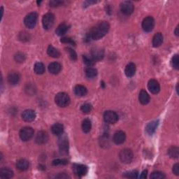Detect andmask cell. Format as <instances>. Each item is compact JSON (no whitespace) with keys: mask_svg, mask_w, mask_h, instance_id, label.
<instances>
[{"mask_svg":"<svg viewBox=\"0 0 179 179\" xmlns=\"http://www.w3.org/2000/svg\"><path fill=\"white\" fill-rule=\"evenodd\" d=\"M109 28V24L107 22L103 21L99 23L90 29V33L88 34V39L90 40V38L93 40L100 39L108 33Z\"/></svg>","mask_w":179,"mask_h":179,"instance_id":"1","label":"cell"},{"mask_svg":"<svg viewBox=\"0 0 179 179\" xmlns=\"http://www.w3.org/2000/svg\"><path fill=\"white\" fill-rule=\"evenodd\" d=\"M55 101L59 107H66L70 103V98L65 92H59L55 97Z\"/></svg>","mask_w":179,"mask_h":179,"instance_id":"2","label":"cell"},{"mask_svg":"<svg viewBox=\"0 0 179 179\" xmlns=\"http://www.w3.org/2000/svg\"><path fill=\"white\" fill-rule=\"evenodd\" d=\"M37 18L38 16L35 12H32V13L27 15L24 20V23L27 28L29 29L34 28L37 22Z\"/></svg>","mask_w":179,"mask_h":179,"instance_id":"3","label":"cell"},{"mask_svg":"<svg viewBox=\"0 0 179 179\" xmlns=\"http://www.w3.org/2000/svg\"><path fill=\"white\" fill-rule=\"evenodd\" d=\"M59 150L60 153L65 155L68 153L69 151V141L67 137L64 134H61L58 140Z\"/></svg>","mask_w":179,"mask_h":179,"instance_id":"4","label":"cell"},{"mask_svg":"<svg viewBox=\"0 0 179 179\" xmlns=\"http://www.w3.org/2000/svg\"><path fill=\"white\" fill-rule=\"evenodd\" d=\"M34 130L30 127H25L20 131V137L23 141H28L34 136Z\"/></svg>","mask_w":179,"mask_h":179,"instance_id":"5","label":"cell"},{"mask_svg":"<svg viewBox=\"0 0 179 179\" xmlns=\"http://www.w3.org/2000/svg\"><path fill=\"white\" fill-rule=\"evenodd\" d=\"M119 157L122 162L125 164H130L133 160V153L130 149H124L121 151L120 154H119Z\"/></svg>","mask_w":179,"mask_h":179,"instance_id":"6","label":"cell"},{"mask_svg":"<svg viewBox=\"0 0 179 179\" xmlns=\"http://www.w3.org/2000/svg\"><path fill=\"white\" fill-rule=\"evenodd\" d=\"M55 16L51 13H47L44 15L42 18L43 27L45 29H50L54 24Z\"/></svg>","mask_w":179,"mask_h":179,"instance_id":"7","label":"cell"},{"mask_svg":"<svg viewBox=\"0 0 179 179\" xmlns=\"http://www.w3.org/2000/svg\"><path fill=\"white\" fill-rule=\"evenodd\" d=\"M104 118L106 123L115 124L118 120V115L114 111H107L104 113Z\"/></svg>","mask_w":179,"mask_h":179,"instance_id":"8","label":"cell"},{"mask_svg":"<svg viewBox=\"0 0 179 179\" xmlns=\"http://www.w3.org/2000/svg\"><path fill=\"white\" fill-rule=\"evenodd\" d=\"M155 26V20L153 17L148 16L144 20L142 23V28L146 32H150L153 30Z\"/></svg>","mask_w":179,"mask_h":179,"instance_id":"9","label":"cell"},{"mask_svg":"<svg viewBox=\"0 0 179 179\" xmlns=\"http://www.w3.org/2000/svg\"><path fill=\"white\" fill-rule=\"evenodd\" d=\"M120 10L122 13L126 16H130L134 11V5L131 2L125 1L121 3L120 4Z\"/></svg>","mask_w":179,"mask_h":179,"instance_id":"10","label":"cell"},{"mask_svg":"<svg viewBox=\"0 0 179 179\" xmlns=\"http://www.w3.org/2000/svg\"><path fill=\"white\" fill-rule=\"evenodd\" d=\"M73 171L74 174L79 177H82L86 175L88 173V167L85 165L76 164L73 166Z\"/></svg>","mask_w":179,"mask_h":179,"instance_id":"11","label":"cell"},{"mask_svg":"<svg viewBox=\"0 0 179 179\" xmlns=\"http://www.w3.org/2000/svg\"><path fill=\"white\" fill-rule=\"evenodd\" d=\"M49 140V136L48 134L44 131H40L37 134L35 138V141L38 144H44Z\"/></svg>","mask_w":179,"mask_h":179,"instance_id":"12","label":"cell"},{"mask_svg":"<svg viewBox=\"0 0 179 179\" xmlns=\"http://www.w3.org/2000/svg\"><path fill=\"white\" fill-rule=\"evenodd\" d=\"M148 88L153 94H157L160 92V86L159 83H158L156 80L151 79L148 81Z\"/></svg>","mask_w":179,"mask_h":179,"instance_id":"13","label":"cell"},{"mask_svg":"<svg viewBox=\"0 0 179 179\" xmlns=\"http://www.w3.org/2000/svg\"><path fill=\"white\" fill-rule=\"evenodd\" d=\"M125 139H126L125 133L123 131H118L114 134L113 140L116 144H122L125 142Z\"/></svg>","mask_w":179,"mask_h":179,"instance_id":"14","label":"cell"},{"mask_svg":"<svg viewBox=\"0 0 179 179\" xmlns=\"http://www.w3.org/2000/svg\"><path fill=\"white\" fill-rule=\"evenodd\" d=\"M104 55V50L99 48H95L91 51V57L95 61H98L102 59Z\"/></svg>","mask_w":179,"mask_h":179,"instance_id":"15","label":"cell"},{"mask_svg":"<svg viewBox=\"0 0 179 179\" xmlns=\"http://www.w3.org/2000/svg\"><path fill=\"white\" fill-rule=\"evenodd\" d=\"M22 118L26 122H32L36 118V113L32 110H25V111L23 113Z\"/></svg>","mask_w":179,"mask_h":179,"instance_id":"16","label":"cell"},{"mask_svg":"<svg viewBox=\"0 0 179 179\" xmlns=\"http://www.w3.org/2000/svg\"><path fill=\"white\" fill-rule=\"evenodd\" d=\"M159 124V120H154L149 123L146 127V131L149 135H152L156 132L157 127Z\"/></svg>","mask_w":179,"mask_h":179,"instance_id":"17","label":"cell"},{"mask_svg":"<svg viewBox=\"0 0 179 179\" xmlns=\"http://www.w3.org/2000/svg\"><path fill=\"white\" fill-rule=\"evenodd\" d=\"M62 66L58 62H52L49 66V71L52 74H58L61 71Z\"/></svg>","mask_w":179,"mask_h":179,"instance_id":"18","label":"cell"},{"mask_svg":"<svg viewBox=\"0 0 179 179\" xmlns=\"http://www.w3.org/2000/svg\"><path fill=\"white\" fill-rule=\"evenodd\" d=\"M8 82L10 83L11 85H16L18 83L20 80V76L18 73L17 72H11L8 76Z\"/></svg>","mask_w":179,"mask_h":179,"instance_id":"19","label":"cell"},{"mask_svg":"<svg viewBox=\"0 0 179 179\" xmlns=\"http://www.w3.org/2000/svg\"><path fill=\"white\" fill-rule=\"evenodd\" d=\"M139 99L140 103L143 104V105H146V104H148L149 101H150V96L147 93V92L144 90H142L139 93Z\"/></svg>","mask_w":179,"mask_h":179,"instance_id":"20","label":"cell"},{"mask_svg":"<svg viewBox=\"0 0 179 179\" xmlns=\"http://www.w3.org/2000/svg\"><path fill=\"white\" fill-rule=\"evenodd\" d=\"M51 131L53 134L56 136H60L63 134L64 126L60 123H55L52 126Z\"/></svg>","mask_w":179,"mask_h":179,"instance_id":"21","label":"cell"},{"mask_svg":"<svg viewBox=\"0 0 179 179\" xmlns=\"http://www.w3.org/2000/svg\"><path fill=\"white\" fill-rule=\"evenodd\" d=\"M29 166V162L25 159H20L16 162V167L20 171H26L28 169Z\"/></svg>","mask_w":179,"mask_h":179,"instance_id":"22","label":"cell"},{"mask_svg":"<svg viewBox=\"0 0 179 179\" xmlns=\"http://www.w3.org/2000/svg\"><path fill=\"white\" fill-rule=\"evenodd\" d=\"M136 72V65L134 63H130L125 68V73L127 77H132Z\"/></svg>","mask_w":179,"mask_h":179,"instance_id":"23","label":"cell"},{"mask_svg":"<svg viewBox=\"0 0 179 179\" xmlns=\"http://www.w3.org/2000/svg\"><path fill=\"white\" fill-rule=\"evenodd\" d=\"M87 88L85 86L81 85H77L75 88H74V93H75L77 96L79 97H83L87 94Z\"/></svg>","mask_w":179,"mask_h":179,"instance_id":"24","label":"cell"},{"mask_svg":"<svg viewBox=\"0 0 179 179\" xmlns=\"http://www.w3.org/2000/svg\"><path fill=\"white\" fill-rule=\"evenodd\" d=\"M163 42V36L161 33H157L155 34L153 38V46L154 47H159Z\"/></svg>","mask_w":179,"mask_h":179,"instance_id":"25","label":"cell"},{"mask_svg":"<svg viewBox=\"0 0 179 179\" xmlns=\"http://www.w3.org/2000/svg\"><path fill=\"white\" fill-rule=\"evenodd\" d=\"M13 176V172L8 168H2L0 170V177L2 178H11Z\"/></svg>","mask_w":179,"mask_h":179,"instance_id":"26","label":"cell"},{"mask_svg":"<svg viewBox=\"0 0 179 179\" xmlns=\"http://www.w3.org/2000/svg\"><path fill=\"white\" fill-rule=\"evenodd\" d=\"M47 53L49 56L52 58H59L60 56V53L59 52L58 49L53 47L52 45H49L47 49Z\"/></svg>","mask_w":179,"mask_h":179,"instance_id":"27","label":"cell"},{"mask_svg":"<svg viewBox=\"0 0 179 179\" xmlns=\"http://www.w3.org/2000/svg\"><path fill=\"white\" fill-rule=\"evenodd\" d=\"M69 28V27L67 25H66L65 23L60 24V25L57 28L56 30H55V33L58 36L64 35V34H66V32L68 31Z\"/></svg>","mask_w":179,"mask_h":179,"instance_id":"28","label":"cell"},{"mask_svg":"<svg viewBox=\"0 0 179 179\" xmlns=\"http://www.w3.org/2000/svg\"><path fill=\"white\" fill-rule=\"evenodd\" d=\"M168 155L171 158H173V159H176L179 156L178 148L176 147V146H173V147L170 148L168 151Z\"/></svg>","mask_w":179,"mask_h":179,"instance_id":"29","label":"cell"},{"mask_svg":"<svg viewBox=\"0 0 179 179\" xmlns=\"http://www.w3.org/2000/svg\"><path fill=\"white\" fill-rule=\"evenodd\" d=\"M92 124L89 119H85L82 123V130L85 133H88L91 130Z\"/></svg>","mask_w":179,"mask_h":179,"instance_id":"30","label":"cell"},{"mask_svg":"<svg viewBox=\"0 0 179 179\" xmlns=\"http://www.w3.org/2000/svg\"><path fill=\"white\" fill-rule=\"evenodd\" d=\"M85 75L88 78H94L97 75V70L96 69L89 67L85 69Z\"/></svg>","mask_w":179,"mask_h":179,"instance_id":"31","label":"cell"},{"mask_svg":"<svg viewBox=\"0 0 179 179\" xmlns=\"http://www.w3.org/2000/svg\"><path fill=\"white\" fill-rule=\"evenodd\" d=\"M34 71L37 74H43L45 72V66L41 62H37L34 65Z\"/></svg>","mask_w":179,"mask_h":179,"instance_id":"32","label":"cell"},{"mask_svg":"<svg viewBox=\"0 0 179 179\" xmlns=\"http://www.w3.org/2000/svg\"><path fill=\"white\" fill-rule=\"evenodd\" d=\"M83 62L89 67H92L95 64V61L92 59V57H88V55H83Z\"/></svg>","mask_w":179,"mask_h":179,"instance_id":"33","label":"cell"},{"mask_svg":"<svg viewBox=\"0 0 179 179\" xmlns=\"http://www.w3.org/2000/svg\"><path fill=\"white\" fill-rule=\"evenodd\" d=\"M165 178V174L161 171H154L151 175V178L152 179H163Z\"/></svg>","mask_w":179,"mask_h":179,"instance_id":"34","label":"cell"},{"mask_svg":"<svg viewBox=\"0 0 179 179\" xmlns=\"http://www.w3.org/2000/svg\"><path fill=\"white\" fill-rule=\"evenodd\" d=\"M171 65L173 68L176 69H179V59H178V55H175L173 56L171 59Z\"/></svg>","mask_w":179,"mask_h":179,"instance_id":"35","label":"cell"},{"mask_svg":"<svg viewBox=\"0 0 179 179\" xmlns=\"http://www.w3.org/2000/svg\"><path fill=\"white\" fill-rule=\"evenodd\" d=\"M139 173L137 171H131L129 172H126L123 174L124 177L129 178H138Z\"/></svg>","mask_w":179,"mask_h":179,"instance_id":"36","label":"cell"},{"mask_svg":"<svg viewBox=\"0 0 179 179\" xmlns=\"http://www.w3.org/2000/svg\"><path fill=\"white\" fill-rule=\"evenodd\" d=\"M14 58H15V60H16V62L21 63V62H23L25 60V54H23V53H18L17 54L15 55Z\"/></svg>","mask_w":179,"mask_h":179,"instance_id":"37","label":"cell"},{"mask_svg":"<svg viewBox=\"0 0 179 179\" xmlns=\"http://www.w3.org/2000/svg\"><path fill=\"white\" fill-rule=\"evenodd\" d=\"M80 110H81V111L84 113H88L91 111L92 110V106L91 104H83L80 107Z\"/></svg>","mask_w":179,"mask_h":179,"instance_id":"38","label":"cell"},{"mask_svg":"<svg viewBox=\"0 0 179 179\" xmlns=\"http://www.w3.org/2000/svg\"><path fill=\"white\" fill-rule=\"evenodd\" d=\"M68 163V161L65 159H57L53 161L52 165L53 166H57V165H67Z\"/></svg>","mask_w":179,"mask_h":179,"instance_id":"39","label":"cell"},{"mask_svg":"<svg viewBox=\"0 0 179 179\" xmlns=\"http://www.w3.org/2000/svg\"><path fill=\"white\" fill-rule=\"evenodd\" d=\"M66 50L67 52L69 53V55L70 58L72 59V60H76L77 59L76 53L74 51L73 49H71V48H66Z\"/></svg>","mask_w":179,"mask_h":179,"instance_id":"40","label":"cell"},{"mask_svg":"<svg viewBox=\"0 0 179 179\" xmlns=\"http://www.w3.org/2000/svg\"><path fill=\"white\" fill-rule=\"evenodd\" d=\"M60 41L62 43H70L71 45H74V46H75L76 43L74 42V41L73 39H71V38H69V37H63L61 38Z\"/></svg>","mask_w":179,"mask_h":179,"instance_id":"41","label":"cell"},{"mask_svg":"<svg viewBox=\"0 0 179 179\" xmlns=\"http://www.w3.org/2000/svg\"><path fill=\"white\" fill-rule=\"evenodd\" d=\"M63 2L62 1H59V0H52V1L50 2V7H57L62 4Z\"/></svg>","mask_w":179,"mask_h":179,"instance_id":"42","label":"cell"},{"mask_svg":"<svg viewBox=\"0 0 179 179\" xmlns=\"http://www.w3.org/2000/svg\"><path fill=\"white\" fill-rule=\"evenodd\" d=\"M20 39L21 41H28L29 40V34L26 32H22L21 34H20Z\"/></svg>","mask_w":179,"mask_h":179,"instance_id":"43","label":"cell"},{"mask_svg":"<svg viewBox=\"0 0 179 179\" xmlns=\"http://www.w3.org/2000/svg\"><path fill=\"white\" fill-rule=\"evenodd\" d=\"M172 170H173V172H174V174L175 175H176V176L179 175V165L178 163L175 164L174 166H173Z\"/></svg>","mask_w":179,"mask_h":179,"instance_id":"44","label":"cell"},{"mask_svg":"<svg viewBox=\"0 0 179 179\" xmlns=\"http://www.w3.org/2000/svg\"><path fill=\"white\" fill-rule=\"evenodd\" d=\"M147 174H148V171L147 170H144V171H143V172L141 173V176H140V178H146V177H147Z\"/></svg>","mask_w":179,"mask_h":179,"instance_id":"45","label":"cell"},{"mask_svg":"<svg viewBox=\"0 0 179 179\" xmlns=\"http://www.w3.org/2000/svg\"><path fill=\"white\" fill-rule=\"evenodd\" d=\"M56 178H69L68 176L67 175H64V174H59L58 176H57Z\"/></svg>","mask_w":179,"mask_h":179,"instance_id":"46","label":"cell"},{"mask_svg":"<svg viewBox=\"0 0 179 179\" xmlns=\"http://www.w3.org/2000/svg\"><path fill=\"white\" fill-rule=\"evenodd\" d=\"M175 34L176 36H178V27H177L176 28V30H175Z\"/></svg>","mask_w":179,"mask_h":179,"instance_id":"47","label":"cell"},{"mask_svg":"<svg viewBox=\"0 0 179 179\" xmlns=\"http://www.w3.org/2000/svg\"><path fill=\"white\" fill-rule=\"evenodd\" d=\"M41 2H38H38H37V4H40Z\"/></svg>","mask_w":179,"mask_h":179,"instance_id":"48","label":"cell"}]
</instances>
